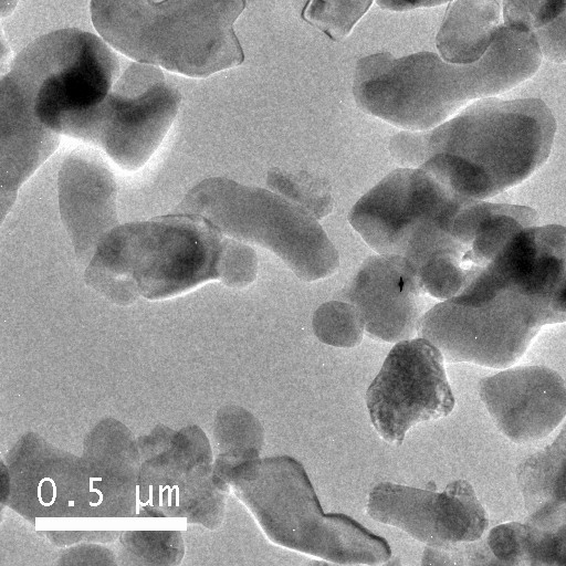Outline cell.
Masks as SVG:
<instances>
[{"label": "cell", "mask_w": 566, "mask_h": 566, "mask_svg": "<svg viewBox=\"0 0 566 566\" xmlns=\"http://www.w3.org/2000/svg\"><path fill=\"white\" fill-rule=\"evenodd\" d=\"M556 120L539 98H482L427 130H403L389 151L468 201L491 198L528 178L548 158Z\"/></svg>", "instance_id": "1"}, {"label": "cell", "mask_w": 566, "mask_h": 566, "mask_svg": "<svg viewBox=\"0 0 566 566\" xmlns=\"http://www.w3.org/2000/svg\"><path fill=\"white\" fill-rule=\"evenodd\" d=\"M542 53L532 32L500 25L484 55L468 64L432 52H378L356 65L353 94L367 114L405 130H427L473 99L506 92L533 76Z\"/></svg>", "instance_id": "2"}, {"label": "cell", "mask_w": 566, "mask_h": 566, "mask_svg": "<svg viewBox=\"0 0 566 566\" xmlns=\"http://www.w3.org/2000/svg\"><path fill=\"white\" fill-rule=\"evenodd\" d=\"M229 237L188 212L113 228L87 263L86 285L107 300L129 304L161 300L220 280Z\"/></svg>", "instance_id": "3"}, {"label": "cell", "mask_w": 566, "mask_h": 566, "mask_svg": "<svg viewBox=\"0 0 566 566\" xmlns=\"http://www.w3.org/2000/svg\"><path fill=\"white\" fill-rule=\"evenodd\" d=\"M245 0H92L93 25L112 48L190 77L240 65L233 24Z\"/></svg>", "instance_id": "4"}, {"label": "cell", "mask_w": 566, "mask_h": 566, "mask_svg": "<svg viewBox=\"0 0 566 566\" xmlns=\"http://www.w3.org/2000/svg\"><path fill=\"white\" fill-rule=\"evenodd\" d=\"M238 492L277 546L335 564L377 565L391 557L388 543L345 514H325L301 462L289 455L242 468Z\"/></svg>", "instance_id": "5"}, {"label": "cell", "mask_w": 566, "mask_h": 566, "mask_svg": "<svg viewBox=\"0 0 566 566\" xmlns=\"http://www.w3.org/2000/svg\"><path fill=\"white\" fill-rule=\"evenodd\" d=\"M176 211L199 214L224 235L272 251L304 281L327 277L339 265L337 250L317 219L273 190L208 178L185 196Z\"/></svg>", "instance_id": "6"}, {"label": "cell", "mask_w": 566, "mask_h": 566, "mask_svg": "<svg viewBox=\"0 0 566 566\" xmlns=\"http://www.w3.org/2000/svg\"><path fill=\"white\" fill-rule=\"evenodd\" d=\"M468 202L422 168L403 167L365 193L352 208L348 220L378 253L402 255L417 271L429 259L443 254L455 260L467 274L451 224Z\"/></svg>", "instance_id": "7"}, {"label": "cell", "mask_w": 566, "mask_h": 566, "mask_svg": "<svg viewBox=\"0 0 566 566\" xmlns=\"http://www.w3.org/2000/svg\"><path fill=\"white\" fill-rule=\"evenodd\" d=\"M7 74L30 94L36 118L60 135L69 122L105 99L120 70L102 39L66 28L27 45Z\"/></svg>", "instance_id": "8"}, {"label": "cell", "mask_w": 566, "mask_h": 566, "mask_svg": "<svg viewBox=\"0 0 566 566\" xmlns=\"http://www.w3.org/2000/svg\"><path fill=\"white\" fill-rule=\"evenodd\" d=\"M547 324L554 321L546 305L518 292L482 296L460 292L426 312L417 332L448 361L506 368Z\"/></svg>", "instance_id": "9"}, {"label": "cell", "mask_w": 566, "mask_h": 566, "mask_svg": "<svg viewBox=\"0 0 566 566\" xmlns=\"http://www.w3.org/2000/svg\"><path fill=\"white\" fill-rule=\"evenodd\" d=\"M181 102L160 69L130 63L105 99L72 119L62 135L101 147L120 168H142L166 137Z\"/></svg>", "instance_id": "10"}, {"label": "cell", "mask_w": 566, "mask_h": 566, "mask_svg": "<svg viewBox=\"0 0 566 566\" xmlns=\"http://www.w3.org/2000/svg\"><path fill=\"white\" fill-rule=\"evenodd\" d=\"M440 349L424 337L398 342L366 391V406L377 433L399 446L419 422L448 416L454 396Z\"/></svg>", "instance_id": "11"}, {"label": "cell", "mask_w": 566, "mask_h": 566, "mask_svg": "<svg viewBox=\"0 0 566 566\" xmlns=\"http://www.w3.org/2000/svg\"><path fill=\"white\" fill-rule=\"evenodd\" d=\"M366 511L371 518L434 547L474 543L489 524L472 485L462 479L441 492L382 482L370 491Z\"/></svg>", "instance_id": "12"}, {"label": "cell", "mask_w": 566, "mask_h": 566, "mask_svg": "<svg viewBox=\"0 0 566 566\" xmlns=\"http://www.w3.org/2000/svg\"><path fill=\"white\" fill-rule=\"evenodd\" d=\"M479 395L497 429L516 443L545 438L566 416V381L546 366H517L485 377Z\"/></svg>", "instance_id": "13"}, {"label": "cell", "mask_w": 566, "mask_h": 566, "mask_svg": "<svg viewBox=\"0 0 566 566\" xmlns=\"http://www.w3.org/2000/svg\"><path fill=\"white\" fill-rule=\"evenodd\" d=\"M424 294L408 259L378 253L363 262L343 298L358 308L370 337L398 343L417 332Z\"/></svg>", "instance_id": "14"}, {"label": "cell", "mask_w": 566, "mask_h": 566, "mask_svg": "<svg viewBox=\"0 0 566 566\" xmlns=\"http://www.w3.org/2000/svg\"><path fill=\"white\" fill-rule=\"evenodd\" d=\"M61 220L81 264H87L99 241L117 226V184L93 149H76L62 163L57 178Z\"/></svg>", "instance_id": "15"}, {"label": "cell", "mask_w": 566, "mask_h": 566, "mask_svg": "<svg viewBox=\"0 0 566 566\" xmlns=\"http://www.w3.org/2000/svg\"><path fill=\"white\" fill-rule=\"evenodd\" d=\"M59 134L35 116L30 94L10 75L1 78V219L20 187L55 151Z\"/></svg>", "instance_id": "16"}, {"label": "cell", "mask_w": 566, "mask_h": 566, "mask_svg": "<svg viewBox=\"0 0 566 566\" xmlns=\"http://www.w3.org/2000/svg\"><path fill=\"white\" fill-rule=\"evenodd\" d=\"M516 476L531 524L554 531L566 521V424L520 464Z\"/></svg>", "instance_id": "17"}, {"label": "cell", "mask_w": 566, "mask_h": 566, "mask_svg": "<svg viewBox=\"0 0 566 566\" xmlns=\"http://www.w3.org/2000/svg\"><path fill=\"white\" fill-rule=\"evenodd\" d=\"M500 13L495 0H452L436 38L442 59L458 64L480 60L495 39Z\"/></svg>", "instance_id": "18"}, {"label": "cell", "mask_w": 566, "mask_h": 566, "mask_svg": "<svg viewBox=\"0 0 566 566\" xmlns=\"http://www.w3.org/2000/svg\"><path fill=\"white\" fill-rule=\"evenodd\" d=\"M464 543L458 555L461 564H481L490 554L495 564L548 565L547 533L533 524L510 522L493 527L484 546Z\"/></svg>", "instance_id": "19"}, {"label": "cell", "mask_w": 566, "mask_h": 566, "mask_svg": "<svg viewBox=\"0 0 566 566\" xmlns=\"http://www.w3.org/2000/svg\"><path fill=\"white\" fill-rule=\"evenodd\" d=\"M313 331L324 344L349 348L363 339L365 323L358 308L347 301H329L313 315Z\"/></svg>", "instance_id": "20"}, {"label": "cell", "mask_w": 566, "mask_h": 566, "mask_svg": "<svg viewBox=\"0 0 566 566\" xmlns=\"http://www.w3.org/2000/svg\"><path fill=\"white\" fill-rule=\"evenodd\" d=\"M268 185L273 191L311 212L324 218L333 209V198L327 182L307 172H289L275 168L268 174Z\"/></svg>", "instance_id": "21"}, {"label": "cell", "mask_w": 566, "mask_h": 566, "mask_svg": "<svg viewBox=\"0 0 566 566\" xmlns=\"http://www.w3.org/2000/svg\"><path fill=\"white\" fill-rule=\"evenodd\" d=\"M374 0H308L302 19L333 41L346 38Z\"/></svg>", "instance_id": "22"}, {"label": "cell", "mask_w": 566, "mask_h": 566, "mask_svg": "<svg viewBox=\"0 0 566 566\" xmlns=\"http://www.w3.org/2000/svg\"><path fill=\"white\" fill-rule=\"evenodd\" d=\"M566 9V0H503L504 25L533 32L552 22Z\"/></svg>", "instance_id": "23"}, {"label": "cell", "mask_w": 566, "mask_h": 566, "mask_svg": "<svg viewBox=\"0 0 566 566\" xmlns=\"http://www.w3.org/2000/svg\"><path fill=\"white\" fill-rule=\"evenodd\" d=\"M258 258L244 242L229 237L221 281L230 287H244L256 276Z\"/></svg>", "instance_id": "24"}, {"label": "cell", "mask_w": 566, "mask_h": 566, "mask_svg": "<svg viewBox=\"0 0 566 566\" xmlns=\"http://www.w3.org/2000/svg\"><path fill=\"white\" fill-rule=\"evenodd\" d=\"M546 60L566 61V9L546 25L532 32Z\"/></svg>", "instance_id": "25"}, {"label": "cell", "mask_w": 566, "mask_h": 566, "mask_svg": "<svg viewBox=\"0 0 566 566\" xmlns=\"http://www.w3.org/2000/svg\"><path fill=\"white\" fill-rule=\"evenodd\" d=\"M450 0H377L378 6L390 11H407L423 7H434Z\"/></svg>", "instance_id": "26"}, {"label": "cell", "mask_w": 566, "mask_h": 566, "mask_svg": "<svg viewBox=\"0 0 566 566\" xmlns=\"http://www.w3.org/2000/svg\"><path fill=\"white\" fill-rule=\"evenodd\" d=\"M553 532L560 565H566V521Z\"/></svg>", "instance_id": "27"}]
</instances>
